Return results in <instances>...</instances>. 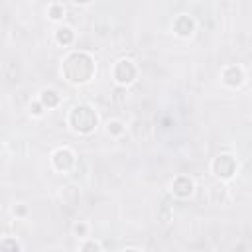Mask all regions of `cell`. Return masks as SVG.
I'll return each mask as SVG.
<instances>
[{
  "mask_svg": "<svg viewBox=\"0 0 252 252\" xmlns=\"http://www.w3.org/2000/svg\"><path fill=\"white\" fill-rule=\"evenodd\" d=\"M94 61L89 53L85 51H73L69 53L65 59H63V65H61V73L63 77L69 81V83H75V85H83L87 81L93 79L94 75Z\"/></svg>",
  "mask_w": 252,
  "mask_h": 252,
  "instance_id": "1",
  "label": "cell"
},
{
  "mask_svg": "<svg viewBox=\"0 0 252 252\" xmlns=\"http://www.w3.org/2000/svg\"><path fill=\"white\" fill-rule=\"evenodd\" d=\"M69 122H71V126H73L75 132H79V134H91L96 128L98 116H96V112L89 104H79V106H75L71 110Z\"/></svg>",
  "mask_w": 252,
  "mask_h": 252,
  "instance_id": "2",
  "label": "cell"
},
{
  "mask_svg": "<svg viewBox=\"0 0 252 252\" xmlns=\"http://www.w3.org/2000/svg\"><path fill=\"white\" fill-rule=\"evenodd\" d=\"M213 171H215V175L220 177V179H230V177L234 175V171H236V159H234L232 156H228V154H222V156L215 158V161H213Z\"/></svg>",
  "mask_w": 252,
  "mask_h": 252,
  "instance_id": "3",
  "label": "cell"
},
{
  "mask_svg": "<svg viewBox=\"0 0 252 252\" xmlns=\"http://www.w3.org/2000/svg\"><path fill=\"white\" fill-rule=\"evenodd\" d=\"M136 75H138V69L130 59H120L114 65V79L120 85H130L136 79Z\"/></svg>",
  "mask_w": 252,
  "mask_h": 252,
  "instance_id": "4",
  "label": "cell"
},
{
  "mask_svg": "<svg viewBox=\"0 0 252 252\" xmlns=\"http://www.w3.org/2000/svg\"><path fill=\"white\" fill-rule=\"evenodd\" d=\"M51 161H53V167L57 171H69L75 163V154L69 148H59V150L53 152Z\"/></svg>",
  "mask_w": 252,
  "mask_h": 252,
  "instance_id": "5",
  "label": "cell"
},
{
  "mask_svg": "<svg viewBox=\"0 0 252 252\" xmlns=\"http://www.w3.org/2000/svg\"><path fill=\"white\" fill-rule=\"evenodd\" d=\"M193 187H195V185H193V179L187 177V175H179V177H175L173 183H171L173 195H177V197H181V199L189 197V195L193 193Z\"/></svg>",
  "mask_w": 252,
  "mask_h": 252,
  "instance_id": "6",
  "label": "cell"
},
{
  "mask_svg": "<svg viewBox=\"0 0 252 252\" xmlns=\"http://www.w3.org/2000/svg\"><path fill=\"white\" fill-rule=\"evenodd\" d=\"M244 81V71L238 67V65H228L224 71H222V83L228 85V87H238L242 85Z\"/></svg>",
  "mask_w": 252,
  "mask_h": 252,
  "instance_id": "7",
  "label": "cell"
},
{
  "mask_svg": "<svg viewBox=\"0 0 252 252\" xmlns=\"http://www.w3.org/2000/svg\"><path fill=\"white\" fill-rule=\"evenodd\" d=\"M193 28H195V22H193L189 16H185V14L177 16L175 22H173V32H175L177 35H181V37L191 35V33H193Z\"/></svg>",
  "mask_w": 252,
  "mask_h": 252,
  "instance_id": "8",
  "label": "cell"
},
{
  "mask_svg": "<svg viewBox=\"0 0 252 252\" xmlns=\"http://www.w3.org/2000/svg\"><path fill=\"white\" fill-rule=\"evenodd\" d=\"M39 102L43 104V108H53V106H57V104H59V94H57V91H53V89H43L41 94H39Z\"/></svg>",
  "mask_w": 252,
  "mask_h": 252,
  "instance_id": "9",
  "label": "cell"
},
{
  "mask_svg": "<svg viewBox=\"0 0 252 252\" xmlns=\"http://www.w3.org/2000/svg\"><path fill=\"white\" fill-rule=\"evenodd\" d=\"M55 39H57V43H61V45H69V43L73 41V30H71V28H59V30L55 32Z\"/></svg>",
  "mask_w": 252,
  "mask_h": 252,
  "instance_id": "10",
  "label": "cell"
},
{
  "mask_svg": "<svg viewBox=\"0 0 252 252\" xmlns=\"http://www.w3.org/2000/svg\"><path fill=\"white\" fill-rule=\"evenodd\" d=\"M0 250H22V244L18 240H12V238H6L0 242Z\"/></svg>",
  "mask_w": 252,
  "mask_h": 252,
  "instance_id": "11",
  "label": "cell"
},
{
  "mask_svg": "<svg viewBox=\"0 0 252 252\" xmlns=\"http://www.w3.org/2000/svg\"><path fill=\"white\" fill-rule=\"evenodd\" d=\"M63 14H65V8L59 6V4H53V6L49 8V18H51V20H61Z\"/></svg>",
  "mask_w": 252,
  "mask_h": 252,
  "instance_id": "12",
  "label": "cell"
},
{
  "mask_svg": "<svg viewBox=\"0 0 252 252\" xmlns=\"http://www.w3.org/2000/svg\"><path fill=\"white\" fill-rule=\"evenodd\" d=\"M122 130H124L122 122H118V120H112V122H108V132H110V134L118 136V134H122Z\"/></svg>",
  "mask_w": 252,
  "mask_h": 252,
  "instance_id": "13",
  "label": "cell"
},
{
  "mask_svg": "<svg viewBox=\"0 0 252 252\" xmlns=\"http://www.w3.org/2000/svg\"><path fill=\"white\" fill-rule=\"evenodd\" d=\"M41 108H43V104H41L39 100H37V102H32V104H30V110H32V114H35V116H41V112H43Z\"/></svg>",
  "mask_w": 252,
  "mask_h": 252,
  "instance_id": "14",
  "label": "cell"
},
{
  "mask_svg": "<svg viewBox=\"0 0 252 252\" xmlns=\"http://www.w3.org/2000/svg\"><path fill=\"white\" fill-rule=\"evenodd\" d=\"M73 230H75V234L85 236V234H87V224H85V222H77V224L73 226Z\"/></svg>",
  "mask_w": 252,
  "mask_h": 252,
  "instance_id": "15",
  "label": "cell"
},
{
  "mask_svg": "<svg viewBox=\"0 0 252 252\" xmlns=\"http://www.w3.org/2000/svg\"><path fill=\"white\" fill-rule=\"evenodd\" d=\"M100 248H102V246H100L98 242H93V240H91V242L81 244V250H100Z\"/></svg>",
  "mask_w": 252,
  "mask_h": 252,
  "instance_id": "16",
  "label": "cell"
},
{
  "mask_svg": "<svg viewBox=\"0 0 252 252\" xmlns=\"http://www.w3.org/2000/svg\"><path fill=\"white\" fill-rule=\"evenodd\" d=\"M75 4H81V6H85V4H91L93 0H73Z\"/></svg>",
  "mask_w": 252,
  "mask_h": 252,
  "instance_id": "17",
  "label": "cell"
}]
</instances>
